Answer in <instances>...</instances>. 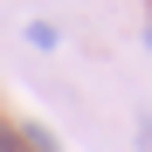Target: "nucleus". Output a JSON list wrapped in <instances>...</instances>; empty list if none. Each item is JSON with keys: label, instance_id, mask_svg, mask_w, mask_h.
<instances>
[{"label": "nucleus", "instance_id": "nucleus-1", "mask_svg": "<svg viewBox=\"0 0 152 152\" xmlns=\"http://www.w3.org/2000/svg\"><path fill=\"white\" fill-rule=\"evenodd\" d=\"M138 152H152V118H145V124H138Z\"/></svg>", "mask_w": 152, "mask_h": 152}, {"label": "nucleus", "instance_id": "nucleus-2", "mask_svg": "<svg viewBox=\"0 0 152 152\" xmlns=\"http://www.w3.org/2000/svg\"><path fill=\"white\" fill-rule=\"evenodd\" d=\"M145 42H152V28H145Z\"/></svg>", "mask_w": 152, "mask_h": 152}]
</instances>
